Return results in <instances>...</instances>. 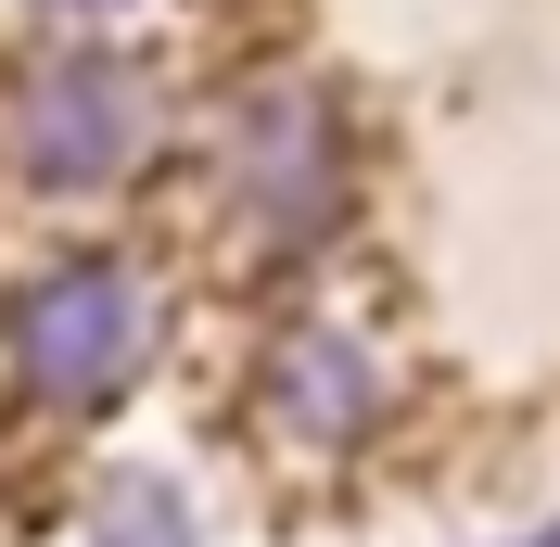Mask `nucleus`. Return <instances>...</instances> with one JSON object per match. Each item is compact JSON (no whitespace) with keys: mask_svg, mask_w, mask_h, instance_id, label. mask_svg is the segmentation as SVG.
Here are the masks:
<instances>
[{"mask_svg":"<svg viewBox=\"0 0 560 547\" xmlns=\"http://www.w3.org/2000/svg\"><path fill=\"white\" fill-rule=\"evenodd\" d=\"M103 547H191V535H178V510L153 497V484H128V497L103 510Z\"/></svg>","mask_w":560,"mask_h":547,"instance_id":"nucleus-5","label":"nucleus"},{"mask_svg":"<svg viewBox=\"0 0 560 547\" xmlns=\"http://www.w3.org/2000/svg\"><path fill=\"white\" fill-rule=\"evenodd\" d=\"M255 395H268V420L293 445H357L383 420V370H370V344H357L345 318H293V331L268 344Z\"/></svg>","mask_w":560,"mask_h":547,"instance_id":"nucleus-4","label":"nucleus"},{"mask_svg":"<svg viewBox=\"0 0 560 547\" xmlns=\"http://www.w3.org/2000/svg\"><path fill=\"white\" fill-rule=\"evenodd\" d=\"M217 166H230V217H243L268 255L331 242V217H345V115H331V90H306V77L243 90Z\"/></svg>","mask_w":560,"mask_h":547,"instance_id":"nucleus-2","label":"nucleus"},{"mask_svg":"<svg viewBox=\"0 0 560 547\" xmlns=\"http://www.w3.org/2000/svg\"><path fill=\"white\" fill-rule=\"evenodd\" d=\"M166 306H153V280L128 255H65V268H38L0 318V382L26 395V408H103L128 395L140 357H153Z\"/></svg>","mask_w":560,"mask_h":547,"instance_id":"nucleus-1","label":"nucleus"},{"mask_svg":"<svg viewBox=\"0 0 560 547\" xmlns=\"http://www.w3.org/2000/svg\"><path fill=\"white\" fill-rule=\"evenodd\" d=\"M0 140H13V166L38 191H103V178H128L153 153V77L115 65V51H65V65H38L13 90Z\"/></svg>","mask_w":560,"mask_h":547,"instance_id":"nucleus-3","label":"nucleus"},{"mask_svg":"<svg viewBox=\"0 0 560 547\" xmlns=\"http://www.w3.org/2000/svg\"><path fill=\"white\" fill-rule=\"evenodd\" d=\"M51 13H103V0H51Z\"/></svg>","mask_w":560,"mask_h":547,"instance_id":"nucleus-6","label":"nucleus"}]
</instances>
